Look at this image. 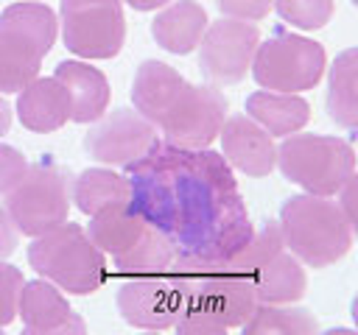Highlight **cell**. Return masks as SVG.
<instances>
[{"label": "cell", "instance_id": "cell-1", "mask_svg": "<svg viewBox=\"0 0 358 335\" xmlns=\"http://www.w3.org/2000/svg\"><path fill=\"white\" fill-rule=\"evenodd\" d=\"M131 207L162 229L176 254L229 260L255 234L229 162L213 151L176 148L159 140L126 168Z\"/></svg>", "mask_w": 358, "mask_h": 335}, {"label": "cell", "instance_id": "cell-2", "mask_svg": "<svg viewBox=\"0 0 358 335\" xmlns=\"http://www.w3.org/2000/svg\"><path fill=\"white\" fill-rule=\"evenodd\" d=\"M182 290V315H204L221 327H243L255 313L257 296L249 274L229 260H201L176 254L168 268Z\"/></svg>", "mask_w": 358, "mask_h": 335}, {"label": "cell", "instance_id": "cell-3", "mask_svg": "<svg viewBox=\"0 0 358 335\" xmlns=\"http://www.w3.org/2000/svg\"><path fill=\"white\" fill-rule=\"evenodd\" d=\"M277 223L285 248L308 268H327L338 262L355 240L333 195H291L282 201Z\"/></svg>", "mask_w": 358, "mask_h": 335}, {"label": "cell", "instance_id": "cell-4", "mask_svg": "<svg viewBox=\"0 0 358 335\" xmlns=\"http://www.w3.org/2000/svg\"><path fill=\"white\" fill-rule=\"evenodd\" d=\"M28 265L73 296H90L106 282V254L90 240L84 226L70 221L34 237L28 246Z\"/></svg>", "mask_w": 358, "mask_h": 335}, {"label": "cell", "instance_id": "cell-5", "mask_svg": "<svg viewBox=\"0 0 358 335\" xmlns=\"http://www.w3.org/2000/svg\"><path fill=\"white\" fill-rule=\"evenodd\" d=\"M277 168L310 195H336L355 173V151L333 134H291L277 145Z\"/></svg>", "mask_w": 358, "mask_h": 335}, {"label": "cell", "instance_id": "cell-6", "mask_svg": "<svg viewBox=\"0 0 358 335\" xmlns=\"http://www.w3.org/2000/svg\"><path fill=\"white\" fill-rule=\"evenodd\" d=\"M73 201V179L67 168L39 159L31 162L22 179L6 193V212L20 234L39 237L67 221Z\"/></svg>", "mask_w": 358, "mask_h": 335}, {"label": "cell", "instance_id": "cell-7", "mask_svg": "<svg viewBox=\"0 0 358 335\" xmlns=\"http://www.w3.org/2000/svg\"><path fill=\"white\" fill-rule=\"evenodd\" d=\"M327 70V53L316 39L299 36L277 25L266 42L257 45L252 59V78L271 92L313 89Z\"/></svg>", "mask_w": 358, "mask_h": 335}, {"label": "cell", "instance_id": "cell-8", "mask_svg": "<svg viewBox=\"0 0 358 335\" xmlns=\"http://www.w3.org/2000/svg\"><path fill=\"white\" fill-rule=\"evenodd\" d=\"M64 47L81 59H115L126 42L123 0H62Z\"/></svg>", "mask_w": 358, "mask_h": 335}, {"label": "cell", "instance_id": "cell-9", "mask_svg": "<svg viewBox=\"0 0 358 335\" xmlns=\"http://www.w3.org/2000/svg\"><path fill=\"white\" fill-rule=\"evenodd\" d=\"M227 112H229V103L218 87L187 81L157 128H159V137L176 148L201 151L218 140Z\"/></svg>", "mask_w": 358, "mask_h": 335}, {"label": "cell", "instance_id": "cell-10", "mask_svg": "<svg viewBox=\"0 0 358 335\" xmlns=\"http://www.w3.org/2000/svg\"><path fill=\"white\" fill-rule=\"evenodd\" d=\"M159 128L131 106H117L98 117L84 134V151L90 159L109 168H129L140 162L157 142Z\"/></svg>", "mask_w": 358, "mask_h": 335}, {"label": "cell", "instance_id": "cell-11", "mask_svg": "<svg viewBox=\"0 0 358 335\" xmlns=\"http://www.w3.org/2000/svg\"><path fill=\"white\" fill-rule=\"evenodd\" d=\"M260 31L255 22L221 17L207 25L199 42V70L213 87H232L252 70Z\"/></svg>", "mask_w": 358, "mask_h": 335}, {"label": "cell", "instance_id": "cell-12", "mask_svg": "<svg viewBox=\"0 0 358 335\" xmlns=\"http://www.w3.org/2000/svg\"><path fill=\"white\" fill-rule=\"evenodd\" d=\"M115 302L120 318L137 329L162 332L182 315V290L171 271L123 276Z\"/></svg>", "mask_w": 358, "mask_h": 335}, {"label": "cell", "instance_id": "cell-13", "mask_svg": "<svg viewBox=\"0 0 358 335\" xmlns=\"http://www.w3.org/2000/svg\"><path fill=\"white\" fill-rule=\"evenodd\" d=\"M221 156L229 162V168L263 179L277 165V145L274 137L260 128L249 114H227L221 126Z\"/></svg>", "mask_w": 358, "mask_h": 335}, {"label": "cell", "instance_id": "cell-14", "mask_svg": "<svg viewBox=\"0 0 358 335\" xmlns=\"http://www.w3.org/2000/svg\"><path fill=\"white\" fill-rule=\"evenodd\" d=\"M53 78L64 87L67 100H70V120L73 123H95L98 117L106 114L109 109V81L106 75L87 64V61H76V59H64L56 64Z\"/></svg>", "mask_w": 358, "mask_h": 335}, {"label": "cell", "instance_id": "cell-15", "mask_svg": "<svg viewBox=\"0 0 358 335\" xmlns=\"http://www.w3.org/2000/svg\"><path fill=\"white\" fill-rule=\"evenodd\" d=\"M207 25H210V17L201 3L171 0L151 20V36L162 50H168L173 56H187L199 47Z\"/></svg>", "mask_w": 358, "mask_h": 335}, {"label": "cell", "instance_id": "cell-16", "mask_svg": "<svg viewBox=\"0 0 358 335\" xmlns=\"http://www.w3.org/2000/svg\"><path fill=\"white\" fill-rule=\"evenodd\" d=\"M185 84H187L185 75L179 70H173L171 64H165L159 59H145V61H140V67L134 70V78H131V103L145 120L159 126V120L173 106V100L185 89Z\"/></svg>", "mask_w": 358, "mask_h": 335}, {"label": "cell", "instance_id": "cell-17", "mask_svg": "<svg viewBox=\"0 0 358 335\" xmlns=\"http://www.w3.org/2000/svg\"><path fill=\"white\" fill-rule=\"evenodd\" d=\"M20 123L34 131V134H50L59 131L70 120V100L64 87L48 75V78H34L25 89L17 92V106H14Z\"/></svg>", "mask_w": 358, "mask_h": 335}, {"label": "cell", "instance_id": "cell-18", "mask_svg": "<svg viewBox=\"0 0 358 335\" xmlns=\"http://www.w3.org/2000/svg\"><path fill=\"white\" fill-rule=\"evenodd\" d=\"M252 279L257 304H296L308 290V274L288 248L271 254Z\"/></svg>", "mask_w": 358, "mask_h": 335}, {"label": "cell", "instance_id": "cell-19", "mask_svg": "<svg viewBox=\"0 0 358 335\" xmlns=\"http://www.w3.org/2000/svg\"><path fill=\"white\" fill-rule=\"evenodd\" d=\"M246 114L271 137H291L310 120V103L294 92L257 89L246 98Z\"/></svg>", "mask_w": 358, "mask_h": 335}, {"label": "cell", "instance_id": "cell-20", "mask_svg": "<svg viewBox=\"0 0 358 335\" xmlns=\"http://www.w3.org/2000/svg\"><path fill=\"white\" fill-rule=\"evenodd\" d=\"M324 106L336 126L358 131V47L341 50L327 67Z\"/></svg>", "mask_w": 358, "mask_h": 335}, {"label": "cell", "instance_id": "cell-21", "mask_svg": "<svg viewBox=\"0 0 358 335\" xmlns=\"http://www.w3.org/2000/svg\"><path fill=\"white\" fill-rule=\"evenodd\" d=\"M145 226H148V221L131 207V201H126V204H115V207H106V209L90 215L87 234L103 254L117 257L140 240Z\"/></svg>", "mask_w": 358, "mask_h": 335}, {"label": "cell", "instance_id": "cell-22", "mask_svg": "<svg viewBox=\"0 0 358 335\" xmlns=\"http://www.w3.org/2000/svg\"><path fill=\"white\" fill-rule=\"evenodd\" d=\"M0 28L20 36L22 42H28L45 59L50 53V47L56 45L59 17L50 6L39 3V0H22V3H11L0 11Z\"/></svg>", "mask_w": 358, "mask_h": 335}, {"label": "cell", "instance_id": "cell-23", "mask_svg": "<svg viewBox=\"0 0 358 335\" xmlns=\"http://www.w3.org/2000/svg\"><path fill=\"white\" fill-rule=\"evenodd\" d=\"M131 201V187L126 173L112 168H87L73 179V204L84 215H95L106 207Z\"/></svg>", "mask_w": 358, "mask_h": 335}, {"label": "cell", "instance_id": "cell-24", "mask_svg": "<svg viewBox=\"0 0 358 335\" xmlns=\"http://www.w3.org/2000/svg\"><path fill=\"white\" fill-rule=\"evenodd\" d=\"M73 315L67 296L48 279H31L22 285L20 293V313L22 329H53Z\"/></svg>", "mask_w": 358, "mask_h": 335}, {"label": "cell", "instance_id": "cell-25", "mask_svg": "<svg viewBox=\"0 0 358 335\" xmlns=\"http://www.w3.org/2000/svg\"><path fill=\"white\" fill-rule=\"evenodd\" d=\"M173 260H176V246H173V240H171L162 229H157L154 223L145 226V232L140 234V240H137L129 251L112 257L115 271L123 274V276H129V274H157V271H168Z\"/></svg>", "mask_w": 358, "mask_h": 335}, {"label": "cell", "instance_id": "cell-26", "mask_svg": "<svg viewBox=\"0 0 358 335\" xmlns=\"http://www.w3.org/2000/svg\"><path fill=\"white\" fill-rule=\"evenodd\" d=\"M241 335H319L310 310L294 304H257L243 321Z\"/></svg>", "mask_w": 358, "mask_h": 335}, {"label": "cell", "instance_id": "cell-27", "mask_svg": "<svg viewBox=\"0 0 358 335\" xmlns=\"http://www.w3.org/2000/svg\"><path fill=\"white\" fill-rule=\"evenodd\" d=\"M42 67V56L20 36L0 28V95L25 89Z\"/></svg>", "mask_w": 358, "mask_h": 335}, {"label": "cell", "instance_id": "cell-28", "mask_svg": "<svg viewBox=\"0 0 358 335\" xmlns=\"http://www.w3.org/2000/svg\"><path fill=\"white\" fill-rule=\"evenodd\" d=\"M274 11L282 22L299 31H319L333 20V0H274Z\"/></svg>", "mask_w": 358, "mask_h": 335}, {"label": "cell", "instance_id": "cell-29", "mask_svg": "<svg viewBox=\"0 0 358 335\" xmlns=\"http://www.w3.org/2000/svg\"><path fill=\"white\" fill-rule=\"evenodd\" d=\"M25 276L17 265L0 260V327H8L20 313V293Z\"/></svg>", "mask_w": 358, "mask_h": 335}, {"label": "cell", "instance_id": "cell-30", "mask_svg": "<svg viewBox=\"0 0 358 335\" xmlns=\"http://www.w3.org/2000/svg\"><path fill=\"white\" fill-rule=\"evenodd\" d=\"M215 6L221 11V17L257 22V20L268 17V11L274 8V0H215Z\"/></svg>", "mask_w": 358, "mask_h": 335}, {"label": "cell", "instance_id": "cell-31", "mask_svg": "<svg viewBox=\"0 0 358 335\" xmlns=\"http://www.w3.org/2000/svg\"><path fill=\"white\" fill-rule=\"evenodd\" d=\"M28 170V159L14 145L0 142V195H6Z\"/></svg>", "mask_w": 358, "mask_h": 335}, {"label": "cell", "instance_id": "cell-32", "mask_svg": "<svg viewBox=\"0 0 358 335\" xmlns=\"http://www.w3.org/2000/svg\"><path fill=\"white\" fill-rule=\"evenodd\" d=\"M338 207L350 223L352 237H358V173H352L347 179V184L338 190Z\"/></svg>", "mask_w": 358, "mask_h": 335}, {"label": "cell", "instance_id": "cell-33", "mask_svg": "<svg viewBox=\"0 0 358 335\" xmlns=\"http://www.w3.org/2000/svg\"><path fill=\"white\" fill-rule=\"evenodd\" d=\"M173 327H176V335H229L227 327H221L204 315H190V313L179 315V321Z\"/></svg>", "mask_w": 358, "mask_h": 335}, {"label": "cell", "instance_id": "cell-34", "mask_svg": "<svg viewBox=\"0 0 358 335\" xmlns=\"http://www.w3.org/2000/svg\"><path fill=\"white\" fill-rule=\"evenodd\" d=\"M17 240H20V232H17V226L11 223L6 207L0 204V260L11 257V254L17 251Z\"/></svg>", "mask_w": 358, "mask_h": 335}, {"label": "cell", "instance_id": "cell-35", "mask_svg": "<svg viewBox=\"0 0 358 335\" xmlns=\"http://www.w3.org/2000/svg\"><path fill=\"white\" fill-rule=\"evenodd\" d=\"M22 335H87V324H84V318L73 310V315H70L64 324H59V327H53V329H22Z\"/></svg>", "mask_w": 358, "mask_h": 335}, {"label": "cell", "instance_id": "cell-36", "mask_svg": "<svg viewBox=\"0 0 358 335\" xmlns=\"http://www.w3.org/2000/svg\"><path fill=\"white\" fill-rule=\"evenodd\" d=\"M126 6H131L134 11H157L162 6H168L171 0H123Z\"/></svg>", "mask_w": 358, "mask_h": 335}, {"label": "cell", "instance_id": "cell-37", "mask_svg": "<svg viewBox=\"0 0 358 335\" xmlns=\"http://www.w3.org/2000/svg\"><path fill=\"white\" fill-rule=\"evenodd\" d=\"M8 128H11V106H8L6 95H0V137L8 134Z\"/></svg>", "mask_w": 358, "mask_h": 335}, {"label": "cell", "instance_id": "cell-38", "mask_svg": "<svg viewBox=\"0 0 358 335\" xmlns=\"http://www.w3.org/2000/svg\"><path fill=\"white\" fill-rule=\"evenodd\" d=\"M319 335H358V329H347V327H333L327 332H319Z\"/></svg>", "mask_w": 358, "mask_h": 335}, {"label": "cell", "instance_id": "cell-39", "mask_svg": "<svg viewBox=\"0 0 358 335\" xmlns=\"http://www.w3.org/2000/svg\"><path fill=\"white\" fill-rule=\"evenodd\" d=\"M350 313H352V321H355V329H358V293H355V299L350 304Z\"/></svg>", "mask_w": 358, "mask_h": 335}, {"label": "cell", "instance_id": "cell-40", "mask_svg": "<svg viewBox=\"0 0 358 335\" xmlns=\"http://www.w3.org/2000/svg\"><path fill=\"white\" fill-rule=\"evenodd\" d=\"M143 335H159V332H154V329H145V332H143Z\"/></svg>", "mask_w": 358, "mask_h": 335}, {"label": "cell", "instance_id": "cell-41", "mask_svg": "<svg viewBox=\"0 0 358 335\" xmlns=\"http://www.w3.org/2000/svg\"><path fill=\"white\" fill-rule=\"evenodd\" d=\"M352 6H355V8H358V0H352Z\"/></svg>", "mask_w": 358, "mask_h": 335}, {"label": "cell", "instance_id": "cell-42", "mask_svg": "<svg viewBox=\"0 0 358 335\" xmlns=\"http://www.w3.org/2000/svg\"><path fill=\"white\" fill-rule=\"evenodd\" d=\"M0 335H6V332H3V327H0Z\"/></svg>", "mask_w": 358, "mask_h": 335}]
</instances>
